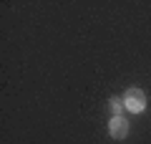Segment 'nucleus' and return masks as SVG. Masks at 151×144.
Returning a JSON list of instances; mask_svg holds the SVG:
<instances>
[{
    "mask_svg": "<svg viewBox=\"0 0 151 144\" xmlns=\"http://www.w3.org/2000/svg\"><path fill=\"white\" fill-rule=\"evenodd\" d=\"M124 104H126L129 111L139 114V111H144V109H146V94L141 89H129V91H126V96H124Z\"/></svg>",
    "mask_w": 151,
    "mask_h": 144,
    "instance_id": "obj_1",
    "label": "nucleus"
},
{
    "mask_svg": "<svg viewBox=\"0 0 151 144\" xmlns=\"http://www.w3.org/2000/svg\"><path fill=\"white\" fill-rule=\"evenodd\" d=\"M111 109L116 111V116L121 114V101H119V99H113V101H111Z\"/></svg>",
    "mask_w": 151,
    "mask_h": 144,
    "instance_id": "obj_3",
    "label": "nucleus"
},
{
    "mask_svg": "<svg viewBox=\"0 0 151 144\" xmlns=\"http://www.w3.org/2000/svg\"><path fill=\"white\" fill-rule=\"evenodd\" d=\"M111 137H116V139H124L126 134H129V124H126V119H121V116H116V119H111Z\"/></svg>",
    "mask_w": 151,
    "mask_h": 144,
    "instance_id": "obj_2",
    "label": "nucleus"
}]
</instances>
